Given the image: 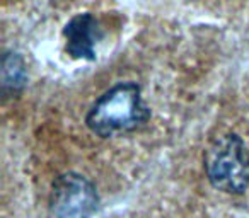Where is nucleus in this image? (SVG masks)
<instances>
[{
  "instance_id": "nucleus-1",
  "label": "nucleus",
  "mask_w": 249,
  "mask_h": 218,
  "mask_svg": "<svg viewBox=\"0 0 249 218\" xmlns=\"http://www.w3.org/2000/svg\"><path fill=\"white\" fill-rule=\"evenodd\" d=\"M150 118L142 89L135 82H120L96 99L86 115V126L99 138L135 132Z\"/></svg>"
},
{
  "instance_id": "nucleus-2",
  "label": "nucleus",
  "mask_w": 249,
  "mask_h": 218,
  "mask_svg": "<svg viewBox=\"0 0 249 218\" xmlns=\"http://www.w3.org/2000/svg\"><path fill=\"white\" fill-rule=\"evenodd\" d=\"M203 169L207 181L225 194H242L249 187V150L235 133H225L205 150Z\"/></svg>"
},
{
  "instance_id": "nucleus-3",
  "label": "nucleus",
  "mask_w": 249,
  "mask_h": 218,
  "mask_svg": "<svg viewBox=\"0 0 249 218\" xmlns=\"http://www.w3.org/2000/svg\"><path fill=\"white\" fill-rule=\"evenodd\" d=\"M97 206V187L84 174L63 172L53 181L50 211L55 218H90Z\"/></svg>"
},
{
  "instance_id": "nucleus-4",
  "label": "nucleus",
  "mask_w": 249,
  "mask_h": 218,
  "mask_svg": "<svg viewBox=\"0 0 249 218\" xmlns=\"http://www.w3.org/2000/svg\"><path fill=\"white\" fill-rule=\"evenodd\" d=\"M63 36L67 41L65 50L72 58L96 60V45L103 38V29L90 12L73 16L63 28Z\"/></svg>"
},
{
  "instance_id": "nucleus-5",
  "label": "nucleus",
  "mask_w": 249,
  "mask_h": 218,
  "mask_svg": "<svg viewBox=\"0 0 249 218\" xmlns=\"http://www.w3.org/2000/svg\"><path fill=\"white\" fill-rule=\"evenodd\" d=\"M2 96L4 99L18 97L28 82V72L22 56L16 51H5L2 55Z\"/></svg>"
}]
</instances>
